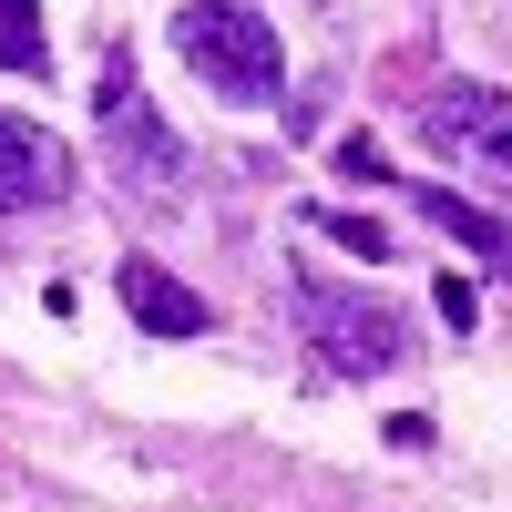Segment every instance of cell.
I'll return each mask as SVG.
<instances>
[{"label":"cell","mask_w":512,"mask_h":512,"mask_svg":"<svg viewBox=\"0 0 512 512\" xmlns=\"http://www.w3.org/2000/svg\"><path fill=\"white\" fill-rule=\"evenodd\" d=\"M175 52H185V72L205 93H226V103H277V82H287L277 21L246 11V0H185L175 11Z\"/></svg>","instance_id":"1"},{"label":"cell","mask_w":512,"mask_h":512,"mask_svg":"<svg viewBox=\"0 0 512 512\" xmlns=\"http://www.w3.org/2000/svg\"><path fill=\"white\" fill-rule=\"evenodd\" d=\"M297 328L318 338V359L338 379H379V369H400V349H410V328L379 308V297L328 287V277H297Z\"/></svg>","instance_id":"2"},{"label":"cell","mask_w":512,"mask_h":512,"mask_svg":"<svg viewBox=\"0 0 512 512\" xmlns=\"http://www.w3.org/2000/svg\"><path fill=\"white\" fill-rule=\"evenodd\" d=\"M420 144L451 154L461 175L512 185V93L502 82H441V93L420 103Z\"/></svg>","instance_id":"3"},{"label":"cell","mask_w":512,"mask_h":512,"mask_svg":"<svg viewBox=\"0 0 512 512\" xmlns=\"http://www.w3.org/2000/svg\"><path fill=\"white\" fill-rule=\"evenodd\" d=\"M93 113H103V144H113V164L134 175L144 195H175V175H185V144L154 123V103H144V82H134V62H103V93H93Z\"/></svg>","instance_id":"4"},{"label":"cell","mask_w":512,"mask_h":512,"mask_svg":"<svg viewBox=\"0 0 512 512\" xmlns=\"http://www.w3.org/2000/svg\"><path fill=\"white\" fill-rule=\"evenodd\" d=\"M62 195H72V154L41 123L0 113V216H31V205H62Z\"/></svg>","instance_id":"5"},{"label":"cell","mask_w":512,"mask_h":512,"mask_svg":"<svg viewBox=\"0 0 512 512\" xmlns=\"http://www.w3.org/2000/svg\"><path fill=\"white\" fill-rule=\"evenodd\" d=\"M113 287H123V308H134L144 338H205V297H195L175 267H154V256H123Z\"/></svg>","instance_id":"6"},{"label":"cell","mask_w":512,"mask_h":512,"mask_svg":"<svg viewBox=\"0 0 512 512\" xmlns=\"http://www.w3.org/2000/svg\"><path fill=\"white\" fill-rule=\"evenodd\" d=\"M410 205H420V216H431L451 246H472V256H492V267L512 277V226L502 216H482V205L472 195H451V185H410Z\"/></svg>","instance_id":"7"},{"label":"cell","mask_w":512,"mask_h":512,"mask_svg":"<svg viewBox=\"0 0 512 512\" xmlns=\"http://www.w3.org/2000/svg\"><path fill=\"white\" fill-rule=\"evenodd\" d=\"M52 62V31H41V0H0V72H41Z\"/></svg>","instance_id":"8"},{"label":"cell","mask_w":512,"mask_h":512,"mask_svg":"<svg viewBox=\"0 0 512 512\" xmlns=\"http://www.w3.org/2000/svg\"><path fill=\"white\" fill-rule=\"evenodd\" d=\"M308 226H318L328 246H349V256H390V236H379L369 216H338V205H318V216H308Z\"/></svg>","instance_id":"9"},{"label":"cell","mask_w":512,"mask_h":512,"mask_svg":"<svg viewBox=\"0 0 512 512\" xmlns=\"http://www.w3.org/2000/svg\"><path fill=\"white\" fill-rule=\"evenodd\" d=\"M338 175H349V185H379V175H390V154H379L369 134H349V144H338Z\"/></svg>","instance_id":"10"},{"label":"cell","mask_w":512,"mask_h":512,"mask_svg":"<svg viewBox=\"0 0 512 512\" xmlns=\"http://www.w3.org/2000/svg\"><path fill=\"white\" fill-rule=\"evenodd\" d=\"M441 318H451V328H472V318H482V297L461 287V277H441Z\"/></svg>","instance_id":"11"}]
</instances>
